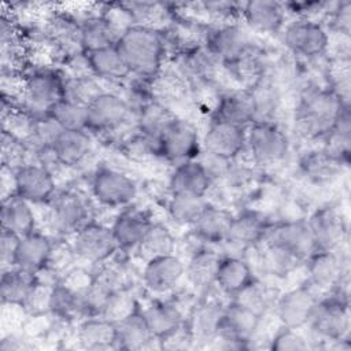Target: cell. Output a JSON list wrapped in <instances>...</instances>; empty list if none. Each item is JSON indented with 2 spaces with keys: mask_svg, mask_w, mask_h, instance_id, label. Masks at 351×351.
<instances>
[{
  "mask_svg": "<svg viewBox=\"0 0 351 351\" xmlns=\"http://www.w3.org/2000/svg\"><path fill=\"white\" fill-rule=\"evenodd\" d=\"M344 103L329 86L306 85L293 111L295 133L304 140L325 138L335 126Z\"/></svg>",
  "mask_w": 351,
  "mask_h": 351,
  "instance_id": "cell-1",
  "label": "cell"
},
{
  "mask_svg": "<svg viewBox=\"0 0 351 351\" xmlns=\"http://www.w3.org/2000/svg\"><path fill=\"white\" fill-rule=\"evenodd\" d=\"M115 47L130 74L137 78L152 80L165 64L166 48L160 30L132 26L121 36Z\"/></svg>",
  "mask_w": 351,
  "mask_h": 351,
  "instance_id": "cell-2",
  "label": "cell"
},
{
  "mask_svg": "<svg viewBox=\"0 0 351 351\" xmlns=\"http://www.w3.org/2000/svg\"><path fill=\"white\" fill-rule=\"evenodd\" d=\"M25 93L21 104L36 117H44L64 99V75L52 67H29L25 71Z\"/></svg>",
  "mask_w": 351,
  "mask_h": 351,
  "instance_id": "cell-3",
  "label": "cell"
},
{
  "mask_svg": "<svg viewBox=\"0 0 351 351\" xmlns=\"http://www.w3.org/2000/svg\"><path fill=\"white\" fill-rule=\"evenodd\" d=\"M245 147L255 166H274L289 154V140L277 122L255 121L245 128Z\"/></svg>",
  "mask_w": 351,
  "mask_h": 351,
  "instance_id": "cell-4",
  "label": "cell"
},
{
  "mask_svg": "<svg viewBox=\"0 0 351 351\" xmlns=\"http://www.w3.org/2000/svg\"><path fill=\"white\" fill-rule=\"evenodd\" d=\"M133 114L136 112L123 96L106 90L86 106V130L114 136L130 125Z\"/></svg>",
  "mask_w": 351,
  "mask_h": 351,
  "instance_id": "cell-5",
  "label": "cell"
},
{
  "mask_svg": "<svg viewBox=\"0 0 351 351\" xmlns=\"http://www.w3.org/2000/svg\"><path fill=\"white\" fill-rule=\"evenodd\" d=\"M335 296L318 300L307 325L322 341L344 340L350 330V313L347 292L341 288L333 289Z\"/></svg>",
  "mask_w": 351,
  "mask_h": 351,
  "instance_id": "cell-6",
  "label": "cell"
},
{
  "mask_svg": "<svg viewBox=\"0 0 351 351\" xmlns=\"http://www.w3.org/2000/svg\"><path fill=\"white\" fill-rule=\"evenodd\" d=\"M90 191L93 197L107 208L128 207L137 197L134 180L111 166H100L95 170Z\"/></svg>",
  "mask_w": 351,
  "mask_h": 351,
  "instance_id": "cell-7",
  "label": "cell"
},
{
  "mask_svg": "<svg viewBox=\"0 0 351 351\" xmlns=\"http://www.w3.org/2000/svg\"><path fill=\"white\" fill-rule=\"evenodd\" d=\"M49 226L59 234H74L89 221L88 202L74 191H56L47 203Z\"/></svg>",
  "mask_w": 351,
  "mask_h": 351,
  "instance_id": "cell-8",
  "label": "cell"
},
{
  "mask_svg": "<svg viewBox=\"0 0 351 351\" xmlns=\"http://www.w3.org/2000/svg\"><path fill=\"white\" fill-rule=\"evenodd\" d=\"M71 245L78 259L92 265H101L121 251L111 226L93 221L73 234Z\"/></svg>",
  "mask_w": 351,
  "mask_h": 351,
  "instance_id": "cell-9",
  "label": "cell"
},
{
  "mask_svg": "<svg viewBox=\"0 0 351 351\" xmlns=\"http://www.w3.org/2000/svg\"><path fill=\"white\" fill-rule=\"evenodd\" d=\"M159 156L176 165L196 159L200 154V141L196 126L186 118L176 117L159 137Z\"/></svg>",
  "mask_w": 351,
  "mask_h": 351,
  "instance_id": "cell-10",
  "label": "cell"
},
{
  "mask_svg": "<svg viewBox=\"0 0 351 351\" xmlns=\"http://www.w3.org/2000/svg\"><path fill=\"white\" fill-rule=\"evenodd\" d=\"M285 47L296 56L315 59L329 48V34L318 21L298 18L285 26L282 33Z\"/></svg>",
  "mask_w": 351,
  "mask_h": 351,
  "instance_id": "cell-11",
  "label": "cell"
},
{
  "mask_svg": "<svg viewBox=\"0 0 351 351\" xmlns=\"http://www.w3.org/2000/svg\"><path fill=\"white\" fill-rule=\"evenodd\" d=\"M319 298L310 284L299 285L280 295L274 303L276 318L282 326L299 329L307 325Z\"/></svg>",
  "mask_w": 351,
  "mask_h": 351,
  "instance_id": "cell-12",
  "label": "cell"
},
{
  "mask_svg": "<svg viewBox=\"0 0 351 351\" xmlns=\"http://www.w3.org/2000/svg\"><path fill=\"white\" fill-rule=\"evenodd\" d=\"M346 258L340 250H317L306 259L308 284L317 291H333L347 276Z\"/></svg>",
  "mask_w": 351,
  "mask_h": 351,
  "instance_id": "cell-13",
  "label": "cell"
},
{
  "mask_svg": "<svg viewBox=\"0 0 351 351\" xmlns=\"http://www.w3.org/2000/svg\"><path fill=\"white\" fill-rule=\"evenodd\" d=\"M315 251L340 250L347 237L343 214L332 206L317 208L306 221Z\"/></svg>",
  "mask_w": 351,
  "mask_h": 351,
  "instance_id": "cell-14",
  "label": "cell"
},
{
  "mask_svg": "<svg viewBox=\"0 0 351 351\" xmlns=\"http://www.w3.org/2000/svg\"><path fill=\"white\" fill-rule=\"evenodd\" d=\"M45 36L59 49L63 60L75 53L84 52L82 49V30L81 21L64 10H52L41 25Z\"/></svg>",
  "mask_w": 351,
  "mask_h": 351,
  "instance_id": "cell-15",
  "label": "cell"
},
{
  "mask_svg": "<svg viewBox=\"0 0 351 351\" xmlns=\"http://www.w3.org/2000/svg\"><path fill=\"white\" fill-rule=\"evenodd\" d=\"M16 195L32 204H45L56 192L55 176L38 162H26L15 169Z\"/></svg>",
  "mask_w": 351,
  "mask_h": 351,
  "instance_id": "cell-16",
  "label": "cell"
},
{
  "mask_svg": "<svg viewBox=\"0 0 351 351\" xmlns=\"http://www.w3.org/2000/svg\"><path fill=\"white\" fill-rule=\"evenodd\" d=\"M251 43V37L237 22L215 23L208 27L204 40V45L223 66L234 62Z\"/></svg>",
  "mask_w": 351,
  "mask_h": 351,
  "instance_id": "cell-17",
  "label": "cell"
},
{
  "mask_svg": "<svg viewBox=\"0 0 351 351\" xmlns=\"http://www.w3.org/2000/svg\"><path fill=\"white\" fill-rule=\"evenodd\" d=\"M262 243L285 248L304 259V262L315 251L304 219H289L274 226L269 225Z\"/></svg>",
  "mask_w": 351,
  "mask_h": 351,
  "instance_id": "cell-18",
  "label": "cell"
},
{
  "mask_svg": "<svg viewBox=\"0 0 351 351\" xmlns=\"http://www.w3.org/2000/svg\"><path fill=\"white\" fill-rule=\"evenodd\" d=\"M202 144L204 151L233 160L245 145V128L211 118Z\"/></svg>",
  "mask_w": 351,
  "mask_h": 351,
  "instance_id": "cell-19",
  "label": "cell"
},
{
  "mask_svg": "<svg viewBox=\"0 0 351 351\" xmlns=\"http://www.w3.org/2000/svg\"><path fill=\"white\" fill-rule=\"evenodd\" d=\"M225 306V303L215 298H204L192 306L186 324L193 336L195 346H208L217 336Z\"/></svg>",
  "mask_w": 351,
  "mask_h": 351,
  "instance_id": "cell-20",
  "label": "cell"
},
{
  "mask_svg": "<svg viewBox=\"0 0 351 351\" xmlns=\"http://www.w3.org/2000/svg\"><path fill=\"white\" fill-rule=\"evenodd\" d=\"M184 274V261L176 254H171L147 261L141 277L148 291L155 293H163L171 291Z\"/></svg>",
  "mask_w": 351,
  "mask_h": 351,
  "instance_id": "cell-21",
  "label": "cell"
},
{
  "mask_svg": "<svg viewBox=\"0 0 351 351\" xmlns=\"http://www.w3.org/2000/svg\"><path fill=\"white\" fill-rule=\"evenodd\" d=\"M211 118L247 128L255 121L254 100L247 88H237L218 95Z\"/></svg>",
  "mask_w": 351,
  "mask_h": 351,
  "instance_id": "cell-22",
  "label": "cell"
},
{
  "mask_svg": "<svg viewBox=\"0 0 351 351\" xmlns=\"http://www.w3.org/2000/svg\"><path fill=\"white\" fill-rule=\"evenodd\" d=\"M233 217L234 214L229 210L208 202L195 223L191 226L192 234L204 244H223L228 239Z\"/></svg>",
  "mask_w": 351,
  "mask_h": 351,
  "instance_id": "cell-23",
  "label": "cell"
},
{
  "mask_svg": "<svg viewBox=\"0 0 351 351\" xmlns=\"http://www.w3.org/2000/svg\"><path fill=\"white\" fill-rule=\"evenodd\" d=\"M284 3L274 0H254L243 4L241 18L254 32L263 34L278 33L285 25Z\"/></svg>",
  "mask_w": 351,
  "mask_h": 351,
  "instance_id": "cell-24",
  "label": "cell"
},
{
  "mask_svg": "<svg viewBox=\"0 0 351 351\" xmlns=\"http://www.w3.org/2000/svg\"><path fill=\"white\" fill-rule=\"evenodd\" d=\"M269 228L263 214L255 210H244L233 217V222L223 244L237 250H247L261 244Z\"/></svg>",
  "mask_w": 351,
  "mask_h": 351,
  "instance_id": "cell-25",
  "label": "cell"
},
{
  "mask_svg": "<svg viewBox=\"0 0 351 351\" xmlns=\"http://www.w3.org/2000/svg\"><path fill=\"white\" fill-rule=\"evenodd\" d=\"M151 223L149 215L143 210L132 207L121 211L111 225L119 250L123 252L136 250Z\"/></svg>",
  "mask_w": 351,
  "mask_h": 351,
  "instance_id": "cell-26",
  "label": "cell"
},
{
  "mask_svg": "<svg viewBox=\"0 0 351 351\" xmlns=\"http://www.w3.org/2000/svg\"><path fill=\"white\" fill-rule=\"evenodd\" d=\"M55 159L66 167L80 166L93 151L88 130H62L51 147Z\"/></svg>",
  "mask_w": 351,
  "mask_h": 351,
  "instance_id": "cell-27",
  "label": "cell"
},
{
  "mask_svg": "<svg viewBox=\"0 0 351 351\" xmlns=\"http://www.w3.org/2000/svg\"><path fill=\"white\" fill-rule=\"evenodd\" d=\"M269 69L267 56L263 48L251 43L245 51L230 64L225 66L232 78L237 81L243 88H251L258 81H261Z\"/></svg>",
  "mask_w": 351,
  "mask_h": 351,
  "instance_id": "cell-28",
  "label": "cell"
},
{
  "mask_svg": "<svg viewBox=\"0 0 351 351\" xmlns=\"http://www.w3.org/2000/svg\"><path fill=\"white\" fill-rule=\"evenodd\" d=\"M221 258L219 252L204 245L193 250L185 263V276L189 284L202 292H207L214 287Z\"/></svg>",
  "mask_w": 351,
  "mask_h": 351,
  "instance_id": "cell-29",
  "label": "cell"
},
{
  "mask_svg": "<svg viewBox=\"0 0 351 351\" xmlns=\"http://www.w3.org/2000/svg\"><path fill=\"white\" fill-rule=\"evenodd\" d=\"M117 347L121 350L158 348L154 343L160 339L154 336L141 310L128 315L115 324Z\"/></svg>",
  "mask_w": 351,
  "mask_h": 351,
  "instance_id": "cell-30",
  "label": "cell"
},
{
  "mask_svg": "<svg viewBox=\"0 0 351 351\" xmlns=\"http://www.w3.org/2000/svg\"><path fill=\"white\" fill-rule=\"evenodd\" d=\"M52 245L53 240L37 229L22 236L16 251L15 266L32 273L40 271L48 262Z\"/></svg>",
  "mask_w": 351,
  "mask_h": 351,
  "instance_id": "cell-31",
  "label": "cell"
},
{
  "mask_svg": "<svg viewBox=\"0 0 351 351\" xmlns=\"http://www.w3.org/2000/svg\"><path fill=\"white\" fill-rule=\"evenodd\" d=\"M75 341L81 348L92 351L118 348L115 324L100 315L86 317L77 328Z\"/></svg>",
  "mask_w": 351,
  "mask_h": 351,
  "instance_id": "cell-32",
  "label": "cell"
},
{
  "mask_svg": "<svg viewBox=\"0 0 351 351\" xmlns=\"http://www.w3.org/2000/svg\"><path fill=\"white\" fill-rule=\"evenodd\" d=\"M211 180L196 159L178 163L169 178V192H186L207 196L211 189Z\"/></svg>",
  "mask_w": 351,
  "mask_h": 351,
  "instance_id": "cell-33",
  "label": "cell"
},
{
  "mask_svg": "<svg viewBox=\"0 0 351 351\" xmlns=\"http://www.w3.org/2000/svg\"><path fill=\"white\" fill-rule=\"evenodd\" d=\"M0 222L1 229L14 232L22 237L36 230L37 217L32 203L18 195H12L1 200Z\"/></svg>",
  "mask_w": 351,
  "mask_h": 351,
  "instance_id": "cell-34",
  "label": "cell"
},
{
  "mask_svg": "<svg viewBox=\"0 0 351 351\" xmlns=\"http://www.w3.org/2000/svg\"><path fill=\"white\" fill-rule=\"evenodd\" d=\"M261 318L262 315L230 300L225 306L222 324L218 333L228 335L236 340L247 343L248 346V340L256 332Z\"/></svg>",
  "mask_w": 351,
  "mask_h": 351,
  "instance_id": "cell-35",
  "label": "cell"
},
{
  "mask_svg": "<svg viewBox=\"0 0 351 351\" xmlns=\"http://www.w3.org/2000/svg\"><path fill=\"white\" fill-rule=\"evenodd\" d=\"M254 278L252 269L244 258L239 255H226L219 261L215 287L222 293L232 298Z\"/></svg>",
  "mask_w": 351,
  "mask_h": 351,
  "instance_id": "cell-36",
  "label": "cell"
},
{
  "mask_svg": "<svg viewBox=\"0 0 351 351\" xmlns=\"http://www.w3.org/2000/svg\"><path fill=\"white\" fill-rule=\"evenodd\" d=\"M154 336L163 339L186 322L181 306L176 300L154 302L143 311Z\"/></svg>",
  "mask_w": 351,
  "mask_h": 351,
  "instance_id": "cell-37",
  "label": "cell"
},
{
  "mask_svg": "<svg viewBox=\"0 0 351 351\" xmlns=\"http://www.w3.org/2000/svg\"><path fill=\"white\" fill-rule=\"evenodd\" d=\"M86 56L93 77L101 82H122L132 75L115 45L88 52Z\"/></svg>",
  "mask_w": 351,
  "mask_h": 351,
  "instance_id": "cell-38",
  "label": "cell"
},
{
  "mask_svg": "<svg viewBox=\"0 0 351 351\" xmlns=\"http://www.w3.org/2000/svg\"><path fill=\"white\" fill-rule=\"evenodd\" d=\"M80 21L82 30V49L86 53L117 45L122 36L100 14L88 15Z\"/></svg>",
  "mask_w": 351,
  "mask_h": 351,
  "instance_id": "cell-39",
  "label": "cell"
},
{
  "mask_svg": "<svg viewBox=\"0 0 351 351\" xmlns=\"http://www.w3.org/2000/svg\"><path fill=\"white\" fill-rule=\"evenodd\" d=\"M128 7L133 25L154 30H165L173 22V11L169 4L152 1H129Z\"/></svg>",
  "mask_w": 351,
  "mask_h": 351,
  "instance_id": "cell-40",
  "label": "cell"
},
{
  "mask_svg": "<svg viewBox=\"0 0 351 351\" xmlns=\"http://www.w3.org/2000/svg\"><path fill=\"white\" fill-rule=\"evenodd\" d=\"M207 203L208 200L206 196L186 192H174L170 193L167 202V214L174 223L181 226H192Z\"/></svg>",
  "mask_w": 351,
  "mask_h": 351,
  "instance_id": "cell-41",
  "label": "cell"
},
{
  "mask_svg": "<svg viewBox=\"0 0 351 351\" xmlns=\"http://www.w3.org/2000/svg\"><path fill=\"white\" fill-rule=\"evenodd\" d=\"M37 281L36 273L21 269L18 266L1 271L0 299L8 303H23L30 289Z\"/></svg>",
  "mask_w": 351,
  "mask_h": 351,
  "instance_id": "cell-42",
  "label": "cell"
},
{
  "mask_svg": "<svg viewBox=\"0 0 351 351\" xmlns=\"http://www.w3.org/2000/svg\"><path fill=\"white\" fill-rule=\"evenodd\" d=\"M344 162L330 156L324 149L319 152H314L302 163V170L311 182L321 185V184H330L339 178L341 174Z\"/></svg>",
  "mask_w": 351,
  "mask_h": 351,
  "instance_id": "cell-43",
  "label": "cell"
},
{
  "mask_svg": "<svg viewBox=\"0 0 351 351\" xmlns=\"http://www.w3.org/2000/svg\"><path fill=\"white\" fill-rule=\"evenodd\" d=\"M136 251L147 262L152 258L176 254V239L162 223L152 222Z\"/></svg>",
  "mask_w": 351,
  "mask_h": 351,
  "instance_id": "cell-44",
  "label": "cell"
},
{
  "mask_svg": "<svg viewBox=\"0 0 351 351\" xmlns=\"http://www.w3.org/2000/svg\"><path fill=\"white\" fill-rule=\"evenodd\" d=\"M326 144L324 151L330 156L347 163L350 155V141H351V117L350 106H344L335 126L325 137Z\"/></svg>",
  "mask_w": 351,
  "mask_h": 351,
  "instance_id": "cell-45",
  "label": "cell"
},
{
  "mask_svg": "<svg viewBox=\"0 0 351 351\" xmlns=\"http://www.w3.org/2000/svg\"><path fill=\"white\" fill-rule=\"evenodd\" d=\"M230 300L252 310L259 315H263L267 314L269 308L271 307L273 302L276 303L277 298L274 296L273 289L267 287V284L254 278L237 293H234Z\"/></svg>",
  "mask_w": 351,
  "mask_h": 351,
  "instance_id": "cell-46",
  "label": "cell"
},
{
  "mask_svg": "<svg viewBox=\"0 0 351 351\" xmlns=\"http://www.w3.org/2000/svg\"><path fill=\"white\" fill-rule=\"evenodd\" d=\"M263 244V243H261ZM263 252L261 265L262 267L269 271L273 276L284 277L291 274L293 270H296L302 263H304V259L298 256L296 254L270 244H263Z\"/></svg>",
  "mask_w": 351,
  "mask_h": 351,
  "instance_id": "cell-47",
  "label": "cell"
},
{
  "mask_svg": "<svg viewBox=\"0 0 351 351\" xmlns=\"http://www.w3.org/2000/svg\"><path fill=\"white\" fill-rule=\"evenodd\" d=\"M49 313L60 319L71 322L77 317H82V298L62 282H58L53 287Z\"/></svg>",
  "mask_w": 351,
  "mask_h": 351,
  "instance_id": "cell-48",
  "label": "cell"
},
{
  "mask_svg": "<svg viewBox=\"0 0 351 351\" xmlns=\"http://www.w3.org/2000/svg\"><path fill=\"white\" fill-rule=\"evenodd\" d=\"M101 86V81H99L93 75L85 77H66L64 75V99L88 106L93 99H96L100 93L106 92Z\"/></svg>",
  "mask_w": 351,
  "mask_h": 351,
  "instance_id": "cell-49",
  "label": "cell"
},
{
  "mask_svg": "<svg viewBox=\"0 0 351 351\" xmlns=\"http://www.w3.org/2000/svg\"><path fill=\"white\" fill-rule=\"evenodd\" d=\"M47 115L64 130H86V106L62 99Z\"/></svg>",
  "mask_w": 351,
  "mask_h": 351,
  "instance_id": "cell-50",
  "label": "cell"
},
{
  "mask_svg": "<svg viewBox=\"0 0 351 351\" xmlns=\"http://www.w3.org/2000/svg\"><path fill=\"white\" fill-rule=\"evenodd\" d=\"M138 310V303L132 288H126L115 291L108 296L100 317L117 324Z\"/></svg>",
  "mask_w": 351,
  "mask_h": 351,
  "instance_id": "cell-51",
  "label": "cell"
},
{
  "mask_svg": "<svg viewBox=\"0 0 351 351\" xmlns=\"http://www.w3.org/2000/svg\"><path fill=\"white\" fill-rule=\"evenodd\" d=\"M78 261L71 243H66L64 240H53L52 251L49 254L45 269L49 270L59 281L60 278L75 266Z\"/></svg>",
  "mask_w": 351,
  "mask_h": 351,
  "instance_id": "cell-52",
  "label": "cell"
},
{
  "mask_svg": "<svg viewBox=\"0 0 351 351\" xmlns=\"http://www.w3.org/2000/svg\"><path fill=\"white\" fill-rule=\"evenodd\" d=\"M29 154H32L25 144V141L16 138L15 136L1 132V165L18 169L25 165Z\"/></svg>",
  "mask_w": 351,
  "mask_h": 351,
  "instance_id": "cell-53",
  "label": "cell"
},
{
  "mask_svg": "<svg viewBox=\"0 0 351 351\" xmlns=\"http://www.w3.org/2000/svg\"><path fill=\"white\" fill-rule=\"evenodd\" d=\"M55 285L56 284H51L40 280L36 281L29 295L26 296L25 302L22 303L27 314H41V313L49 311L51 298H52Z\"/></svg>",
  "mask_w": 351,
  "mask_h": 351,
  "instance_id": "cell-54",
  "label": "cell"
},
{
  "mask_svg": "<svg viewBox=\"0 0 351 351\" xmlns=\"http://www.w3.org/2000/svg\"><path fill=\"white\" fill-rule=\"evenodd\" d=\"M308 347L307 339L298 329L282 325L280 330L271 336L269 344V348L274 351H303Z\"/></svg>",
  "mask_w": 351,
  "mask_h": 351,
  "instance_id": "cell-55",
  "label": "cell"
},
{
  "mask_svg": "<svg viewBox=\"0 0 351 351\" xmlns=\"http://www.w3.org/2000/svg\"><path fill=\"white\" fill-rule=\"evenodd\" d=\"M330 30L336 34H343L350 37L351 26V3L348 0L336 1L330 4V8L326 14Z\"/></svg>",
  "mask_w": 351,
  "mask_h": 351,
  "instance_id": "cell-56",
  "label": "cell"
},
{
  "mask_svg": "<svg viewBox=\"0 0 351 351\" xmlns=\"http://www.w3.org/2000/svg\"><path fill=\"white\" fill-rule=\"evenodd\" d=\"M196 160L202 165V167L204 169V171L207 173V176L210 177L213 185L215 182L223 181L233 160L225 159L222 156L214 155L211 152L207 151H200V154L196 156Z\"/></svg>",
  "mask_w": 351,
  "mask_h": 351,
  "instance_id": "cell-57",
  "label": "cell"
},
{
  "mask_svg": "<svg viewBox=\"0 0 351 351\" xmlns=\"http://www.w3.org/2000/svg\"><path fill=\"white\" fill-rule=\"evenodd\" d=\"M95 281V274L88 271L85 267L74 266L71 270H69L59 282L70 288L73 292L78 293L81 298L86 293V291L90 288V285Z\"/></svg>",
  "mask_w": 351,
  "mask_h": 351,
  "instance_id": "cell-58",
  "label": "cell"
},
{
  "mask_svg": "<svg viewBox=\"0 0 351 351\" xmlns=\"http://www.w3.org/2000/svg\"><path fill=\"white\" fill-rule=\"evenodd\" d=\"M19 240H21V236H18L16 233L1 229V232H0V265H1V271L15 266V258H16Z\"/></svg>",
  "mask_w": 351,
  "mask_h": 351,
  "instance_id": "cell-59",
  "label": "cell"
},
{
  "mask_svg": "<svg viewBox=\"0 0 351 351\" xmlns=\"http://www.w3.org/2000/svg\"><path fill=\"white\" fill-rule=\"evenodd\" d=\"M160 340H162V350H165V348L166 350H186V348H191L195 346L193 336H192L191 329L186 322Z\"/></svg>",
  "mask_w": 351,
  "mask_h": 351,
  "instance_id": "cell-60",
  "label": "cell"
},
{
  "mask_svg": "<svg viewBox=\"0 0 351 351\" xmlns=\"http://www.w3.org/2000/svg\"><path fill=\"white\" fill-rule=\"evenodd\" d=\"M0 189H1V200L16 195V177L15 169L1 165L0 173Z\"/></svg>",
  "mask_w": 351,
  "mask_h": 351,
  "instance_id": "cell-61",
  "label": "cell"
}]
</instances>
